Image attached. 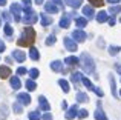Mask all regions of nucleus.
I'll return each instance as SVG.
<instances>
[{
  "label": "nucleus",
  "instance_id": "51",
  "mask_svg": "<svg viewBox=\"0 0 121 120\" xmlns=\"http://www.w3.org/2000/svg\"><path fill=\"white\" fill-rule=\"evenodd\" d=\"M35 3H39V5H40V3H43V0H35Z\"/></svg>",
  "mask_w": 121,
  "mask_h": 120
},
{
  "label": "nucleus",
  "instance_id": "41",
  "mask_svg": "<svg viewBox=\"0 0 121 120\" xmlns=\"http://www.w3.org/2000/svg\"><path fill=\"white\" fill-rule=\"evenodd\" d=\"M121 11V6H112V8H110V12H112V14H117V12H120Z\"/></svg>",
  "mask_w": 121,
  "mask_h": 120
},
{
  "label": "nucleus",
  "instance_id": "50",
  "mask_svg": "<svg viewBox=\"0 0 121 120\" xmlns=\"http://www.w3.org/2000/svg\"><path fill=\"white\" fill-rule=\"evenodd\" d=\"M3 5H6V0H0V6H3Z\"/></svg>",
  "mask_w": 121,
  "mask_h": 120
},
{
  "label": "nucleus",
  "instance_id": "3",
  "mask_svg": "<svg viewBox=\"0 0 121 120\" xmlns=\"http://www.w3.org/2000/svg\"><path fill=\"white\" fill-rule=\"evenodd\" d=\"M25 14H26L23 17V22H25V23L32 25V23H35V22H37V14L31 8H26V9H25Z\"/></svg>",
  "mask_w": 121,
  "mask_h": 120
},
{
  "label": "nucleus",
  "instance_id": "17",
  "mask_svg": "<svg viewBox=\"0 0 121 120\" xmlns=\"http://www.w3.org/2000/svg\"><path fill=\"white\" fill-rule=\"evenodd\" d=\"M40 18H41V25H43V26H49V25L52 23V18H51L49 15H46V14H41Z\"/></svg>",
  "mask_w": 121,
  "mask_h": 120
},
{
  "label": "nucleus",
  "instance_id": "34",
  "mask_svg": "<svg viewBox=\"0 0 121 120\" xmlns=\"http://www.w3.org/2000/svg\"><path fill=\"white\" fill-rule=\"evenodd\" d=\"M55 42H57V37H55V36H49V37L46 39V42H44V43H46L48 46H51V45H54Z\"/></svg>",
  "mask_w": 121,
  "mask_h": 120
},
{
  "label": "nucleus",
  "instance_id": "52",
  "mask_svg": "<svg viewBox=\"0 0 121 120\" xmlns=\"http://www.w3.org/2000/svg\"><path fill=\"white\" fill-rule=\"evenodd\" d=\"M107 2H110V3H115V2H118V0H107Z\"/></svg>",
  "mask_w": 121,
  "mask_h": 120
},
{
  "label": "nucleus",
  "instance_id": "14",
  "mask_svg": "<svg viewBox=\"0 0 121 120\" xmlns=\"http://www.w3.org/2000/svg\"><path fill=\"white\" fill-rule=\"evenodd\" d=\"M69 25H71V15L65 14L60 20V28H69Z\"/></svg>",
  "mask_w": 121,
  "mask_h": 120
},
{
  "label": "nucleus",
  "instance_id": "11",
  "mask_svg": "<svg viewBox=\"0 0 121 120\" xmlns=\"http://www.w3.org/2000/svg\"><path fill=\"white\" fill-rule=\"evenodd\" d=\"M66 119H68V120H72V119H75V115H78V108H77V106H71V108H69V111L68 112H66Z\"/></svg>",
  "mask_w": 121,
  "mask_h": 120
},
{
  "label": "nucleus",
  "instance_id": "5",
  "mask_svg": "<svg viewBox=\"0 0 121 120\" xmlns=\"http://www.w3.org/2000/svg\"><path fill=\"white\" fill-rule=\"evenodd\" d=\"M65 46H66V49H69V51H77V42H75L74 39H71V37H65Z\"/></svg>",
  "mask_w": 121,
  "mask_h": 120
},
{
  "label": "nucleus",
  "instance_id": "20",
  "mask_svg": "<svg viewBox=\"0 0 121 120\" xmlns=\"http://www.w3.org/2000/svg\"><path fill=\"white\" fill-rule=\"evenodd\" d=\"M3 31H5V36L8 37L9 40H11V39H12V32H14V31H12V28H11V25L6 23V25H5V28H3Z\"/></svg>",
  "mask_w": 121,
  "mask_h": 120
},
{
  "label": "nucleus",
  "instance_id": "19",
  "mask_svg": "<svg viewBox=\"0 0 121 120\" xmlns=\"http://www.w3.org/2000/svg\"><path fill=\"white\" fill-rule=\"evenodd\" d=\"M29 57L32 59V60H39V59H40L39 49H37V48H31V49H29Z\"/></svg>",
  "mask_w": 121,
  "mask_h": 120
},
{
  "label": "nucleus",
  "instance_id": "2",
  "mask_svg": "<svg viewBox=\"0 0 121 120\" xmlns=\"http://www.w3.org/2000/svg\"><path fill=\"white\" fill-rule=\"evenodd\" d=\"M80 60H81L83 71L87 72V74H94V72H95V63H94V60H92L91 55H89L87 52H83Z\"/></svg>",
  "mask_w": 121,
  "mask_h": 120
},
{
  "label": "nucleus",
  "instance_id": "40",
  "mask_svg": "<svg viewBox=\"0 0 121 120\" xmlns=\"http://www.w3.org/2000/svg\"><path fill=\"white\" fill-rule=\"evenodd\" d=\"M89 2H91L94 6H101L103 5V0H89Z\"/></svg>",
  "mask_w": 121,
  "mask_h": 120
},
{
  "label": "nucleus",
  "instance_id": "1",
  "mask_svg": "<svg viewBox=\"0 0 121 120\" xmlns=\"http://www.w3.org/2000/svg\"><path fill=\"white\" fill-rule=\"evenodd\" d=\"M34 40H35V31L31 26H28V28L23 29V34H22V37L18 39L17 45L18 46H31L34 43Z\"/></svg>",
  "mask_w": 121,
  "mask_h": 120
},
{
  "label": "nucleus",
  "instance_id": "16",
  "mask_svg": "<svg viewBox=\"0 0 121 120\" xmlns=\"http://www.w3.org/2000/svg\"><path fill=\"white\" fill-rule=\"evenodd\" d=\"M94 117H95V120H107L106 114H104V112H103V109H101V108H98L97 111H95Z\"/></svg>",
  "mask_w": 121,
  "mask_h": 120
},
{
  "label": "nucleus",
  "instance_id": "21",
  "mask_svg": "<svg viewBox=\"0 0 121 120\" xmlns=\"http://www.w3.org/2000/svg\"><path fill=\"white\" fill-rule=\"evenodd\" d=\"M78 60H80V59H77V57H74V55H71V57L66 59V65H68V66H75V65H78Z\"/></svg>",
  "mask_w": 121,
  "mask_h": 120
},
{
  "label": "nucleus",
  "instance_id": "4",
  "mask_svg": "<svg viewBox=\"0 0 121 120\" xmlns=\"http://www.w3.org/2000/svg\"><path fill=\"white\" fill-rule=\"evenodd\" d=\"M11 12L14 14V20H15V22H20V20H22V15H20L22 6L18 5V3H12V5H11Z\"/></svg>",
  "mask_w": 121,
  "mask_h": 120
},
{
  "label": "nucleus",
  "instance_id": "8",
  "mask_svg": "<svg viewBox=\"0 0 121 120\" xmlns=\"http://www.w3.org/2000/svg\"><path fill=\"white\" fill-rule=\"evenodd\" d=\"M9 83H11L12 89H18V88L22 86V82H20V78H18V75H12V77H9Z\"/></svg>",
  "mask_w": 121,
  "mask_h": 120
},
{
  "label": "nucleus",
  "instance_id": "28",
  "mask_svg": "<svg viewBox=\"0 0 121 120\" xmlns=\"http://www.w3.org/2000/svg\"><path fill=\"white\" fill-rule=\"evenodd\" d=\"M8 114H9L8 106H6V105H3L2 108H0V119H6V117H8Z\"/></svg>",
  "mask_w": 121,
  "mask_h": 120
},
{
  "label": "nucleus",
  "instance_id": "46",
  "mask_svg": "<svg viewBox=\"0 0 121 120\" xmlns=\"http://www.w3.org/2000/svg\"><path fill=\"white\" fill-rule=\"evenodd\" d=\"M115 69H117V71H118L120 74H121V66L118 65V63H115Z\"/></svg>",
  "mask_w": 121,
  "mask_h": 120
},
{
  "label": "nucleus",
  "instance_id": "30",
  "mask_svg": "<svg viewBox=\"0 0 121 120\" xmlns=\"http://www.w3.org/2000/svg\"><path fill=\"white\" fill-rule=\"evenodd\" d=\"M81 82H83V85H84V86L87 88V89H91V91H94V89H95V86H94V85L91 83V80H89V78L83 77V80H81Z\"/></svg>",
  "mask_w": 121,
  "mask_h": 120
},
{
  "label": "nucleus",
  "instance_id": "12",
  "mask_svg": "<svg viewBox=\"0 0 121 120\" xmlns=\"http://www.w3.org/2000/svg\"><path fill=\"white\" fill-rule=\"evenodd\" d=\"M51 69H52V71H55V72H65L63 65H61V62H60V60H55V62L51 63Z\"/></svg>",
  "mask_w": 121,
  "mask_h": 120
},
{
  "label": "nucleus",
  "instance_id": "48",
  "mask_svg": "<svg viewBox=\"0 0 121 120\" xmlns=\"http://www.w3.org/2000/svg\"><path fill=\"white\" fill-rule=\"evenodd\" d=\"M109 25H110V26H113V25H115V18H110V20H109Z\"/></svg>",
  "mask_w": 121,
  "mask_h": 120
},
{
  "label": "nucleus",
  "instance_id": "13",
  "mask_svg": "<svg viewBox=\"0 0 121 120\" xmlns=\"http://www.w3.org/2000/svg\"><path fill=\"white\" fill-rule=\"evenodd\" d=\"M8 77H11L9 66H0V78H8Z\"/></svg>",
  "mask_w": 121,
  "mask_h": 120
},
{
  "label": "nucleus",
  "instance_id": "15",
  "mask_svg": "<svg viewBox=\"0 0 121 120\" xmlns=\"http://www.w3.org/2000/svg\"><path fill=\"white\" fill-rule=\"evenodd\" d=\"M44 9H46L48 12H51V14H54V12H58V6L57 5H54V3H46L44 5Z\"/></svg>",
  "mask_w": 121,
  "mask_h": 120
},
{
  "label": "nucleus",
  "instance_id": "10",
  "mask_svg": "<svg viewBox=\"0 0 121 120\" xmlns=\"http://www.w3.org/2000/svg\"><path fill=\"white\" fill-rule=\"evenodd\" d=\"M39 105H40V109H43V111H46V112L51 109V106H49V103H48L46 97H43V96L39 97Z\"/></svg>",
  "mask_w": 121,
  "mask_h": 120
},
{
  "label": "nucleus",
  "instance_id": "9",
  "mask_svg": "<svg viewBox=\"0 0 121 120\" xmlns=\"http://www.w3.org/2000/svg\"><path fill=\"white\" fill-rule=\"evenodd\" d=\"M17 97H18L17 102H20L22 105H29L31 103V97H29V94H26V92H20Z\"/></svg>",
  "mask_w": 121,
  "mask_h": 120
},
{
  "label": "nucleus",
  "instance_id": "44",
  "mask_svg": "<svg viewBox=\"0 0 121 120\" xmlns=\"http://www.w3.org/2000/svg\"><path fill=\"white\" fill-rule=\"evenodd\" d=\"M3 51H5V43L0 40V52H3Z\"/></svg>",
  "mask_w": 121,
  "mask_h": 120
},
{
  "label": "nucleus",
  "instance_id": "43",
  "mask_svg": "<svg viewBox=\"0 0 121 120\" xmlns=\"http://www.w3.org/2000/svg\"><path fill=\"white\" fill-rule=\"evenodd\" d=\"M94 91H95V92H97V94H98V96H100V97H103V91H101L100 88H95Z\"/></svg>",
  "mask_w": 121,
  "mask_h": 120
},
{
  "label": "nucleus",
  "instance_id": "18",
  "mask_svg": "<svg viewBox=\"0 0 121 120\" xmlns=\"http://www.w3.org/2000/svg\"><path fill=\"white\" fill-rule=\"evenodd\" d=\"M12 111H14L15 114H22V112H23V105H22L20 102H15L14 105H12Z\"/></svg>",
  "mask_w": 121,
  "mask_h": 120
},
{
  "label": "nucleus",
  "instance_id": "35",
  "mask_svg": "<svg viewBox=\"0 0 121 120\" xmlns=\"http://www.w3.org/2000/svg\"><path fill=\"white\" fill-rule=\"evenodd\" d=\"M118 52H120V48H118V46H110V48H109V54L110 55H117Z\"/></svg>",
  "mask_w": 121,
  "mask_h": 120
},
{
  "label": "nucleus",
  "instance_id": "7",
  "mask_svg": "<svg viewBox=\"0 0 121 120\" xmlns=\"http://www.w3.org/2000/svg\"><path fill=\"white\" fill-rule=\"evenodd\" d=\"M12 59H15L17 62H25V59H26V54H25L23 51H20V49H15V51H12Z\"/></svg>",
  "mask_w": 121,
  "mask_h": 120
},
{
  "label": "nucleus",
  "instance_id": "53",
  "mask_svg": "<svg viewBox=\"0 0 121 120\" xmlns=\"http://www.w3.org/2000/svg\"><path fill=\"white\" fill-rule=\"evenodd\" d=\"M0 26H2V20H0Z\"/></svg>",
  "mask_w": 121,
  "mask_h": 120
},
{
  "label": "nucleus",
  "instance_id": "39",
  "mask_svg": "<svg viewBox=\"0 0 121 120\" xmlns=\"http://www.w3.org/2000/svg\"><path fill=\"white\" fill-rule=\"evenodd\" d=\"M2 17L3 18H5V20H6V23H9V22H11V14H9V12H3V15H2Z\"/></svg>",
  "mask_w": 121,
  "mask_h": 120
},
{
  "label": "nucleus",
  "instance_id": "37",
  "mask_svg": "<svg viewBox=\"0 0 121 120\" xmlns=\"http://www.w3.org/2000/svg\"><path fill=\"white\" fill-rule=\"evenodd\" d=\"M87 117V111L86 109H80L78 111V119H86Z\"/></svg>",
  "mask_w": 121,
  "mask_h": 120
},
{
  "label": "nucleus",
  "instance_id": "54",
  "mask_svg": "<svg viewBox=\"0 0 121 120\" xmlns=\"http://www.w3.org/2000/svg\"><path fill=\"white\" fill-rule=\"evenodd\" d=\"M120 94H121V91H120Z\"/></svg>",
  "mask_w": 121,
  "mask_h": 120
},
{
  "label": "nucleus",
  "instance_id": "45",
  "mask_svg": "<svg viewBox=\"0 0 121 120\" xmlns=\"http://www.w3.org/2000/svg\"><path fill=\"white\" fill-rule=\"evenodd\" d=\"M54 3H57V6H58V8H63V5H61V2H60V0H54Z\"/></svg>",
  "mask_w": 121,
  "mask_h": 120
},
{
  "label": "nucleus",
  "instance_id": "22",
  "mask_svg": "<svg viewBox=\"0 0 121 120\" xmlns=\"http://www.w3.org/2000/svg\"><path fill=\"white\" fill-rule=\"evenodd\" d=\"M109 80H110V89H112V94L117 97V96H118V94H117V85H115V78H113L112 74L109 75Z\"/></svg>",
  "mask_w": 121,
  "mask_h": 120
},
{
  "label": "nucleus",
  "instance_id": "23",
  "mask_svg": "<svg viewBox=\"0 0 121 120\" xmlns=\"http://www.w3.org/2000/svg\"><path fill=\"white\" fill-rule=\"evenodd\" d=\"M58 85H60V88H61L63 89V92H69V89H71V88H69V83L66 80H58Z\"/></svg>",
  "mask_w": 121,
  "mask_h": 120
},
{
  "label": "nucleus",
  "instance_id": "42",
  "mask_svg": "<svg viewBox=\"0 0 121 120\" xmlns=\"http://www.w3.org/2000/svg\"><path fill=\"white\" fill-rule=\"evenodd\" d=\"M43 120H52V114H49V112H46V114H43Z\"/></svg>",
  "mask_w": 121,
  "mask_h": 120
},
{
  "label": "nucleus",
  "instance_id": "36",
  "mask_svg": "<svg viewBox=\"0 0 121 120\" xmlns=\"http://www.w3.org/2000/svg\"><path fill=\"white\" fill-rule=\"evenodd\" d=\"M29 75H31V78H32V80H34V78H37V77H39V69L32 68V69L29 71Z\"/></svg>",
  "mask_w": 121,
  "mask_h": 120
},
{
  "label": "nucleus",
  "instance_id": "32",
  "mask_svg": "<svg viewBox=\"0 0 121 120\" xmlns=\"http://www.w3.org/2000/svg\"><path fill=\"white\" fill-rule=\"evenodd\" d=\"M29 120H41V115L39 111H32L29 112Z\"/></svg>",
  "mask_w": 121,
  "mask_h": 120
},
{
  "label": "nucleus",
  "instance_id": "31",
  "mask_svg": "<svg viewBox=\"0 0 121 120\" xmlns=\"http://www.w3.org/2000/svg\"><path fill=\"white\" fill-rule=\"evenodd\" d=\"M97 20L100 22V23H104V22L107 20V14H106V12H104V11H101L100 14L97 15Z\"/></svg>",
  "mask_w": 121,
  "mask_h": 120
},
{
  "label": "nucleus",
  "instance_id": "26",
  "mask_svg": "<svg viewBox=\"0 0 121 120\" xmlns=\"http://www.w3.org/2000/svg\"><path fill=\"white\" fill-rule=\"evenodd\" d=\"M26 89L28 91H35L37 89V85H35V82H34L32 78H29V80L26 82Z\"/></svg>",
  "mask_w": 121,
  "mask_h": 120
},
{
  "label": "nucleus",
  "instance_id": "24",
  "mask_svg": "<svg viewBox=\"0 0 121 120\" xmlns=\"http://www.w3.org/2000/svg\"><path fill=\"white\" fill-rule=\"evenodd\" d=\"M75 23H77L78 29H80V28H84L86 25H87V20H86L84 17H77V20H75Z\"/></svg>",
  "mask_w": 121,
  "mask_h": 120
},
{
  "label": "nucleus",
  "instance_id": "27",
  "mask_svg": "<svg viewBox=\"0 0 121 120\" xmlns=\"http://www.w3.org/2000/svg\"><path fill=\"white\" fill-rule=\"evenodd\" d=\"M77 102L86 103V102H89V99H87V96H86L84 92H78V94H77Z\"/></svg>",
  "mask_w": 121,
  "mask_h": 120
},
{
  "label": "nucleus",
  "instance_id": "49",
  "mask_svg": "<svg viewBox=\"0 0 121 120\" xmlns=\"http://www.w3.org/2000/svg\"><path fill=\"white\" fill-rule=\"evenodd\" d=\"M5 60H6V62H8V63H9V65H11V63H12V62H14V60H12L11 57H6Z\"/></svg>",
  "mask_w": 121,
  "mask_h": 120
},
{
  "label": "nucleus",
  "instance_id": "47",
  "mask_svg": "<svg viewBox=\"0 0 121 120\" xmlns=\"http://www.w3.org/2000/svg\"><path fill=\"white\" fill-rule=\"evenodd\" d=\"M23 3L26 5V8H29V5H31V0H23Z\"/></svg>",
  "mask_w": 121,
  "mask_h": 120
},
{
  "label": "nucleus",
  "instance_id": "29",
  "mask_svg": "<svg viewBox=\"0 0 121 120\" xmlns=\"http://www.w3.org/2000/svg\"><path fill=\"white\" fill-rule=\"evenodd\" d=\"M71 80L72 82H80V80H83V75H81V72H72V75H71Z\"/></svg>",
  "mask_w": 121,
  "mask_h": 120
},
{
  "label": "nucleus",
  "instance_id": "25",
  "mask_svg": "<svg viewBox=\"0 0 121 120\" xmlns=\"http://www.w3.org/2000/svg\"><path fill=\"white\" fill-rule=\"evenodd\" d=\"M83 12H84V15L87 18H92V17H94V9H92L91 6H84V8H83Z\"/></svg>",
  "mask_w": 121,
  "mask_h": 120
},
{
  "label": "nucleus",
  "instance_id": "33",
  "mask_svg": "<svg viewBox=\"0 0 121 120\" xmlns=\"http://www.w3.org/2000/svg\"><path fill=\"white\" fill-rule=\"evenodd\" d=\"M66 3L69 6H72V8H78L81 5V0H66Z\"/></svg>",
  "mask_w": 121,
  "mask_h": 120
},
{
  "label": "nucleus",
  "instance_id": "38",
  "mask_svg": "<svg viewBox=\"0 0 121 120\" xmlns=\"http://www.w3.org/2000/svg\"><path fill=\"white\" fill-rule=\"evenodd\" d=\"M26 72H28V69L23 68V66H20V68L17 69V75H23V74H26Z\"/></svg>",
  "mask_w": 121,
  "mask_h": 120
},
{
  "label": "nucleus",
  "instance_id": "6",
  "mask_svg": "<svg viewBox=\"0 0 121 120\" xmlns=\"http://www.w3.org/2000/svg\"><path fill=\"white\" fill-rule=\"evenodd\" d=\"M72 39L75 40V42H84L86 40V34H84V31H81V29H75L74 32H72Z\"/></svg>",
  "mask_w": 121,
  "mask_h": 120
}]
</instances>
